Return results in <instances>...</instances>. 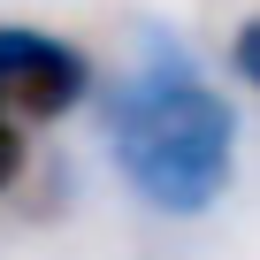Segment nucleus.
I'll list each match as a JSON object with an SVG mask.
<instances>
[{"mask_svg": "<svg viewBox=\"0 0 260 260\" xmlns=\"http://www.w3.org/2000/svg\"><path fill=\"white\" fill-rule=\"evenodd\" d=\"M100 153L130 207L161 222H207L245 169V122L230 84L176 39L169 23L138 31V54L115 84H100Z\"/></svg>", "mask_w": 260, "mask_h": 260, "instance_id": "1", "label": "nucleus"}, {"mask_svg": "<svg viewBox=\"0 0 260 260\" xmlns=\"http://www.w3.org/2000/svg\"><path fill=\"white\" fill-rule=\"evenodd\" d=\"M92 100H100V61L77 39H61L46 23H0V115L8 122L46 130Z\"/></svg>", "mask_w": 260, "mask_h": 260, "instance_id": "2", "label": "nucleus"}, {"mask_svg": "<svg viewBox=\"0 0 260 260\" xmlns=\"http://www.w3.org/2000/svg\"><path fill=\"white\" fill-rule=\"evenodd\" d=\"M222 69H230V84H237L245 100H260V8L230 23V46H222Z\"/></svg>", "mask_w": 260, "mask_h": 260, "instance_id": "3", "label": "nucleus"}, {"mask_svg": "<svg viewBox=\"0 0 260 260\" xmlns=\"http://www.w3.org/2000/svg\"><path fill=\"white\" fill-rule=\"evenodd\" d=\"M23 169H31V130L0 115V199H8V191L23 184Z\"/></svg>", "mask_w": 260, "mask_h": 260, "instance_id": "4", "label": "nucleus"}]
</instances>
